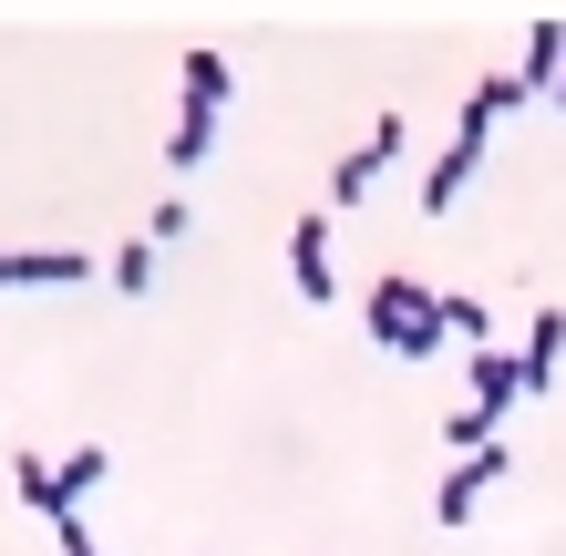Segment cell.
Listing matches in <instances>:
<instances>
[{"label":"cell","instance_id":"cell-9","mask_svg":"<svg viewBox=\"0 0 566 556\" xmlns=\"http://www.w3.org/2000/svg\"><path fill=\"white\" fill-rule=\"evenodd\" d=\"M104 474H114V453H104V443L62 453V464H52V526H62V515H83V495H93Z\"/></svg>","mask_w":566,"mask_h":556},{"label":"cell","instance_id":"cell-4","mask_svg":"<svg viewBox=\"0 0 566 556\" xmlns=\"http://www.w3.org/2000/svg\"><path fill=\"white\" fill-rule=\"evenodd\" d=\"M391 166H402V114H381L371 135H360V145L340 155V166H329V217H340V207H360V196H371Z\"/></svg>","mask_w":566,"mask_h":556},{"label":"cell","instance_id":"cell-13","mask_svg":"<svg viewBox=\"0 0 566 556\" xmlns=\"http://www.w3.org/2000/svg\"><path fill=\"white\" fill-rule=\"evenodd\" d=\"M104 279L124 289V300H145V289H155V248H145V238H124V248L104 258Z\"/></svg>","mask_w":566,"mask_h":556},{"label":"cell","instance_id":"cell-7","mask_svg":"<svg viewBox=\"0 0 566 556\" xmlns=\"http://www.w3.org/2000/svg\"><path fill=\"white\" fill-rule=\"evenodd\" d=\"M176 83H186V114H227V93H238V62H227L217 42H186Z\"/></svg>","mask_w":566,"mask_h":556},{"label":"cell","instance_id":"cell-16","mask_svg":"<svg viewBox=\"0 0 566 556\" xmlns=\"http://www.w3.org/2000/svg\"><path fill=\"white\" fill-rule=\"evenodd\" d=\"M52 536H62V556H114L104 536H93V526H83V515H62V526H52Z\"/></svg>","mask_w":566,"mask_h":556},{"label":"cell","instance_id":"cell-10","mask_svg":"<svg viewBox=\"0 0 566 556\" xmlns=\"http://www.w3.org/2000/svg\"><path fill=\"white\" fill-rule=\"evenodd\" d=\"M556 73H566V21L546 11L536 31H525V62H515V93H546Z\"/></svg>","mask_w":566,"mask_h":556},{"label":"cell","instance_id":"cell-15","mask_svg":"<svg viewBox=\"0 0 566 556\" xmlns=\"http://www.w3.org/2000/svg\"><path fill=\"white\" fill-rule=\"evenodd\" d=\"M186 227H196V207H186V196H155V207H145V248H176Z\"/></svg>","mask_w":566,"mask_h":556},{"label":"cell","instance_id":"cell-3","mask_svg":"<svg viewBox=\"0 0 566 556\" xmlns=\"http://www.w3.org/2000/svg\"><path fill=\"white\" fill-rule=\"evenodd\" d=\"M505 474H515V453H505V443L463 453V464H453L443 484H432V526H443V536H463V526H474V505H484V495H494Z\"/></svg>","mask_w":566,"mask_h":556},{"label":"cell","instance_id":"cell-8","mask_svg":"<svg viewBox=\"0 0 566 556\" xmlns=\"http://www.w3.org/2000/svg\"><path fill=\"white\" fill-rule=\"evenodd\" d=\"M556 361H566V310L546 300V310H536V331H525V350H515V381H525V391H546Z\"/></svg>","mask_w":566,"mask_h":556},{"label":"cell","instance_id":"cell-5","mask_svg":"<svg viewBox=\"0 0 566 556\" xmlns=\"http://www.w3.org/2000/svg\"><path fill=\"white\" fill-rule=\"evenodd\" d=\"M289 279H298V300H340V269H329V207H298V227H289Z\"/></svg>","mask_w":566,"mask_h":556},{"label":"cell","instance_id":"cell-17","mask_svg":"<svg viewBox=\"0 0 566 556\" xmlns=\"http://www.w3.org/2000/svg\"><path fill=\"white\" fill-rule=\"evenodd\" d=\"M556 104H566V73H556Z\"/></svg>","mask_w":566,"mask_h":556},{"label":"cell","instance_id":"cell-11","mask_svg":"<svg viewBox=\"0 0 566 556\" xmlns=\"http://www.w3.org/2000/svg\"><path fill=\"white\" fill-rule=\"evenodd\" d=\"M207 155H217V114H186V104H176V135H165V166H176V176H196Z\"/></svg>","mask_w":566,"mask_h":556},{"label":"cell","instance_id":"cell-14","mask_svg":"<svg viewBox=\"0 0 566 556\" xmlns=\"http://www.w3.org/2000/svg\"><path fill=\"white\" fill-rule=\"evenodd\" d=\"M11 495L31 515H52V464H42V453H11Z\"/></svg>","mask_w":566,"mask_h":556},{"label":"cell","instance_id":"cell-12","mask_svg":"<svg viewBox=\"0 0 566 556\" xmlns=\"http://www.w3.org/2000/svg\"><path fill=\"white\" fill-rule=\"evenodd\" d=\"M443 340H463V350H494V319H484V300L443 289Z\"/></svg>","mask_w":566,"mask_h":556},{"label":"cell","instance_id":"cell-2","mask_svg":"<svg viewBox=\"0 0 566 556\" xmlns=\"http://www.w3.org/2000/svg\"><path fill=\"white\" fill-rule=\"evenodd\" d=\"M360 331H371L391 361H432L443 350V289H422V279H371V300H360Z\"/></svg>","mask_w":566,"mask_h":556},{"label":"cell","instance_id":"cell-6","mask_svg":"<svg viewBox=\"0 0 566 556\" xmlns=\"http://www.w3.org/2000/svg\"><path fill=\"white\" fill-rule=\"evenodd\" d=\"M104 258H83V248H0V289H83Z\"/></svg>","mask_w":566,"mask_h":556},{"label":"cell","instance_id":"cell-1","mask_svg":"<svg viewBox=\"0 0 566 556\" xmlns=\"http://www.w3.org/2000/svg\"><path fill=\"white\" fill-rule=\"evenodd\" d=\"M515 104H525V93H515V73H484L474 93H463V124L443 135V155H432V176H422V217H453V196L474 186L484 145H494V124H505Z\"/></svg>","mask_w":566,"mask_h":556}]
</instances>
